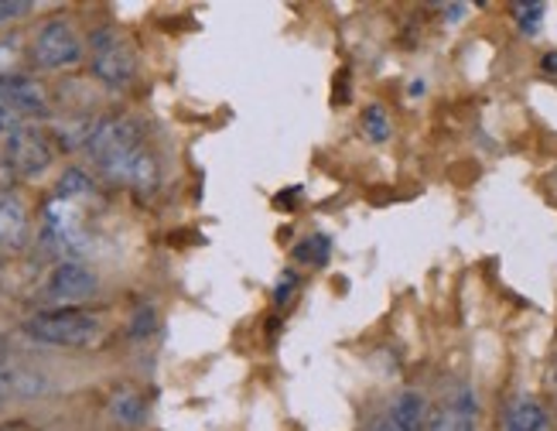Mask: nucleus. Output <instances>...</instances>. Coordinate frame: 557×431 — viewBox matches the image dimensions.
I'll return each mask as SVG.
<instances>
[{
    "mask_svg": "<svg viewBox=\"0 0 557 431\" xmlns=\"http://www.w3.org/2000/svg\"><path fill=\"white\" fill-rule=\"evenodd\" d=\"M301 281H298V274H290V271H284L281 274V281H277V295H274V301L277 305H287V298L295 295V287H298Z\"/></svg>",
    "mask_w": 557,
    "mask_h": 431,
    "instance_id": "4be33fe9",
    "label": "nucleus"
},
{
    "mask_svg": "<svg viewBox=\"0 0 557 431\" xmlns=\"http://www.w3.org/2000/svg\"><path fill=\"white\" fill-rule=\"evenodd\" d=\"M140 151H144V137H140L137 120H127V116L96 120V131L89 137V155L103 168V175L127 185L131 168L140 158Z\"/></svg>",
    "mask_w": 557,
    "mask_h": 431,
    "instance_id": "f257e3e1",
    "label": "nucleus"
},
{
    "mask_svg": "<svg viewBox=\"0 0 557 431\" xmlns=\"http://www.w3.org/2000/svg\"><path fill=\"white\" fill-rule=\"evenodd\" d=\"M362 134H367V140H373V144L391 140L394 124H391V113H386L380 103H370L367 110H362Z\"/></svg>",
    "mask_w": 557,
    "mask_h": 431,
    "instance_id": "2eb2a0df",
    "label": "nucleus"
},
{
    "mask_svg": "<svg viewBox=\"0 0 557 431\" xmlns=\"http://www.w3.org/2000/svg\"><path fill=\"white\" fill-rule=\"evenodd\" d=\"M503 428L506 431H547L550 418L537 397H513L503 415Z\"/></svg>",
    "mask_w": 557,
    "mask_h": 431,
    "instance_id": "9d476101",
    "label": "nucleus"
},
{
    "mask_svg": "<svg viewBox=\"0 0 557 431\" xmlns=\"http://www.w3.org/2000/svg\"><path fill=\"white\" fill-rule=\"evenodd\" d=\"M55 158V144L45 131L38 127H17L11 137H8V164L21 178H35L41 175L48 164Z\"/></svg>",
    "mask_w": 557,
    "mask_h": 431,
    "instance_id": "423d86ee",
    "label": "nucleus"
},
{
    "mask_svg": "<svg viewBox=\"0 0 557 431\" xmlns=\"http://www.w3.org/2000/svg\"><path fill=\"white\" fill-rule=\"evenodd\" d=\"M32 56L38 69H69L83 59V41L76 28L65 21H48L45 28L35 35Z\"/></svg>",
    "mask_w": 557,
    "mask_h": 431,
    "instance_id": "20e7f679",
    "label": "nucleus"
},
{
    "mask_svg": "<svg viewBox=\"0 0 557 431\" xmlns=\"http://www.w3.org/2000/svg\"><path fill=\"white\" fill-rule=\"evenodd\" d=\"M475 394L469 387H458L455 394H448L424 421V431H475Z\"/></svg>",
    "mask_w": 557,
    "mask_h": 431,
    "instance_id": "0eeeda50",
    "label": "nucleus"
},
{
    "mask_svg": "<svg viewBox=\"0 0 557 431\" xmlns=\"http://www.w3.org/2000/svg\"><path fill=\"white\" fill-rule=\"evenodd\" d=\"M158 182H161V172H158V158L144 148L140 151V158L134 161V168H131V178H127V185L131 188H137L140 196H151V192L158 188Z\"/></svg>",
    "mask_w": 557,
    "mask_h": 431,
    "instance_id": "ddd939ff",
    "label": "nucleus"
},
{
    "mask_svg": "<svg viewBox=\"0 0 557 431\" xmlns=\"http://www.w3.org/2000/svg\"><path fill=\"white\" fill-rule=\"evenodd\" d=\"M17 127H21V124H17V110L8 103V96L0 93V137H11Z\"/></svg>",
    "mask_w": 557,
    "mask_h": 431,
    "instance_id": "aec40b11",
    "label": "nucleus"
},
{
    "mask_svg": "<svg viewBox=\"0 0 557 431\" xmlns=\"http://www.w3.org/2000/svg\"><path fill=\"white\" fill-rule=\"evenodd\" d=\"M541 17H544V4H520L517 8V24L527 35H534L541 28Z\"/></svg>",
    "mask_w": 557,
    "mask_h": 431,
    "instance_id": "6ab92c4d",
    "label": "nucleus"
},
{
    "mask_svg": "<svg viewBox=\"0 0 557 431\" xmlns=\"http://www.w3.org/2000/svg\"><path fill=\"white\" fill-rule=\"evenodd\" d=\"M8 356H11V343H8V335H0V367L8 364Z\"/></svg>",
    "mask_w": 557,
    "mask_h": 431,
    "instance_id": "b1692460",
    "label": "nucleus"
},
{
    "mask_svg": "<svg viewBox=\"0 0 557 431\" xmlns=\"http://www.w3.org/2000/svg\"><path fill=\"white\" fill-rule=\"evenodd\" d=\"M386 421L400 431H424V397L418 391H400L386 411Z\"/></svg>",
    "mask_w": 557,
    "mask_h": 431,
    "instance_id": "9b49d317",
    "label": "nucleus"
},
{
    "mask_svg": "<svg viewBox=\"0 0 557 431\" xmlns=\"http://www.w3.org/2000/svg\"><path fill=\"white\" fill-rule=\"evenodd\" d=\"M28 244V206L17 196H0V250H21Z\"/></svg>",
    "mask_w": 557,
    "mask_h": 431,
    "instance_id": "6e6552de",
    "label": "nucleus"
},
{
    "mask_svg": "<svg viewBox=\"0 0 557 431\" xmlns=\"http://www.w3.org/2000/svg\"><path fill=\"white\" fill-rule=\"evenodd\" d=\"M96 124L92 120H69V124H59L55 134H59V144L69 151V148H89V137H92Z\"/></svg>",
    "mask_w": 557,
    "mask_h": 431,
    "instance_id": "dca6fc26",
    "label": "nucleus"
},
{
    "mask_svg": "<svg viewBox=\"0 0 557 431\" xmlns=\"http://www.w3.org/2000/svg\"><path fill=\"white\" fill-rule=\"evenodd\" d=\"M59 199H83V196H89L92 192V178L83 172V168H65L62 172V178H59Z\"/></svg>",
    "mask_w": 557,
    "mask_h": 431,
    "instance_id": "f3484780",
    "label": "nucleus"
},
{
    "mask_svg": "<svg viewBox=\"0 0 557 431\" xmlns=\"http://www.w3.org/2000/svg\"><path fill=\"white\" fill-rule=\"evenodd\" d=\"M96 287H100V281H96V274L86 268V263L62 260V263H55L52 274L45 281V298L59 308H76L79 301L96 295Z\"/></svg>",
    "mask_w": 557,
    "mask_h": 431,
    "instance_id": "39448f33",
    "label": "nucleus"
},
{
    "mask_svg": "<svg viewBox=\"0 0 557 431\" xmlns=\"http://www.w3.org/2000/svg\"><path fill=\"white\" fill-rule=\"evenodd\" d=\"M0 431H32V428L21 424V421H4V424H0Z\"/></svg>",
    "mask_w": 557,
    "mask_h": 431,
    "instance_id": "393cba45",
    "label": "nucleus"
},
{
    "mask_svg": "<svg viewBox=\"0 0 557 431\" xmlns=\"http://www.w3.org/2000/svg\"><path fill=\"white\" fill-rule=\"evenodd\" d=\"M329 254H332V239L325 233H311L301 239V244L290 247L295 263H311V268H322V263L329 260Z\"/></svg>",
    "mask_w": 557,
    "mask_h": 431,
    "instance_id": "4468645a",
    "label": "nucleus"
},
{
    "mask_svg": "<svg viewBox=\"0 0 557 431\" xmlns=\"http://www.w3.org/2000/svg\"><path fill=\"white\" fill-rule=\"evenodd\" d=\"M11 397V391H8V380H4V370H0V404H4Z\"/></svg>",
    "mask_w": 557,
    "mask_h": 431,
    "instance_id": "a878e982",
    "label": "nucleus"
},
{
    "mask_svg": "<svg viewBox=\"0 0 557 431\" xmlns=\"http://www.w3.org/2000/svg\"><path fill=\"white\" fill-rule=\"evenodd\" d=\"M370 431H400V428H394V424L386 421V418H380V421H376V424H373Z\"/></svg>",
    "mask_w": 557,
    "mask_h": 431,
    "instance_id": "bb28decb",
    "label": "nucleus"
},
{
    "mask_svg": "<svg viewBox=\"0 0 557 431\" xmlns=\"http://www.w3.org/2000/svg\"><path fill=\"white\" fill-rule=\"evenodd\" d=\"M32 11L28 0H0V24H8V21H17Z\"/></svg>",
    "mask_w": 557,
    "mask_h": 431,
    "instance_id": "412c9836",
    "label": "nucleus"
},
{
    "mask_svg": "<svg viewBox=\"0 0 557 431\" xmlns=\"http://www.w3.org/2000/svg\"><path fill=\"white\" fill-rule=\"evenodd\" d=\"M89 52H92V76L100 83L113 89H124L134 83L137 56L124 35H116L113 28H96L89 35Z\"/></svg>",
    "mask_w": 557,
    "mask_h": 431,
    "instance_id": "7ed1b4c3",
    "label": "nucleus"
},
{
    "mask_svg": "<svg viewBox=\"0 0 557 431\" xmlns=\"http://www.w3.org/2000/svg\"><path fill=\"white\" fill-rule=\"evenodd\" d=\"M144 411H148V401H144V394L137 387H120L110 397V415H113V421L127 424V428L140 424L144 421Z\"/></svg>",
    "mask_w": 557,
    "mask_h": 431,
    "instance_id": "f8f14e48",
    "label": "nucleus"
},
{
    "mask_svg": "<svg viewBox=\"0 0 557 431\" xmlns=\"http://www.w3.org/2000/svg\"><path fill=\"white\" fill-rule=\"evenodd\" d=\"M154 329H158V311H154L151 305L137 308V311H134V319H131V325H127L131 340H148V335H154Z\"/></svg>",
    "mask_w": 557,
    "mask_h": 431,
    "instance_id": "a211bd4d",
    "label": "nucleus"
},
{
    "mask_svg": "<svg viewBox=\"0 0 557 431\" xmlns=\"http://www.w3.org/2000/svg\"><path fill=\"white\" fill-rule=\"evenodd\" d=\"M541 69H544V72H550V76H557V52H547V56H544V62H541Z\"/></svg>",
    "mask_w": 557,
    "mask_h": 431,
    "instance_id": "5701e85b",
    "label": "nucleus"
},
{
    "mask_svg": "<svg viewBox=\"0 0 557 431\" xmlns=\"http://www.w3.org/2000/svg\"><path fill=\"white\" fill-rule=\"evenodd\" d=\"M554 383H557V367H554Z\"/></svg>",
    "mask_w": 557,
    "mask_h": 431,
    "instance_id": "cd10ccee",
    "label": "nucleus"
},
{
    "mask_svg": "<svg viewBox=\"0 0 557 431\" xmlns=\"http://www.w3.org/2000/svg\"><path fill=\"white\" fill-rule=\"evenodd\" d=\"M4 96L8 103L24 113V116H45L48 113V93L38 79H28V76H14L8 86H4Z\"/></svg>",
    "mask_w": 557,
    "mask_h": 431,
    "instance_id": "1a4fd4ad",
    "label": "nucleus"
},
{
    "mask_svg": "<svg viewBox=\"0 0 557 431\" xmlns=\"http://www.w3.org/2000/svg\"><path fill=\"white\" fill-rule=\"evenodd\" d=\"M28 335H35L45 346H62V349H92L103 343V322L83 308H52L38 311L35 319H28Z\"/></svg>",
    "mask_w": 557,
    "mask_h": 431,
    "instance_id": "f03ea898",
    "label": "nucleus"
}]
</instances>
